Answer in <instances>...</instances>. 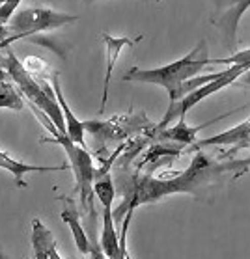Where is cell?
I'll return each mask as SVG.
<instances>
[{"label": "cell", "mask_w": 250, "mask_h": 259, "mask_svg": "<svg viewBox=\"0 0 250 259\" xmlns=\"http://www.w3.org/2000/svg\"><path fill=\"white\" fill-rule=\"evenodd\" d=\"M250 170V159H233L222 153L209 155L203 149L194 151L191 164L181 171H166L153 176L151 171L140 174L137 170L131 177L119 179L123 203L114 211V220L121 222L127 211L140 205L157 203L174 194H191L203 200L207 194L228 187Z\"/></svg>", "instance_id": "cell-1"}, {"label": "cell", "mask_w": 250, "mask_h": 259, "mask_svg": "<svg viewBox=\"0 0 250 259\" xmlns=\"http://www.w3.org/2000/svg\"><path fill=\"white\" fill-rule=\"evenodd\" d=\"M222 65V60L209 58V49L205 39H200L196 47L192 49L183 58L176 60L172 64L161 65V67H151V69H142V67H131L123 75L125 82H142V84H155L162 86L168 92V105L176 103L179 95V88L187 82L189 78L200 75L209 65Z\"/></svg>", "instance_id": "cell-2"}, {"label": "cell", "mask_w": 250, "mask_h": 259, "mask_svg": "<svg viewBox=\"0 0 250 259\" xmlns=\"http://www.w3.org/2000/svg\"><path fill=\"white\" fill-rule=\"evenodd\" d=\"M30 105V110L32 114L39 119V123L45 127L51 138H43V142H49V144H58L67 155V160H69V164H71V170L75 174V181H77V190L80 192V209L88 212L90 217L94 214V183H96V171H97V166L94 164V159H92V155H90L88 147H82L75 144V142L69 138L67 135L64 133H60L54 123L51 119L45 116V114L37 108L36 105Z\"/></svg>", "instance_id": "cell-3"}, {"label": "cell", "mask_w": 250, "mask_h": 259, "mask_svg": "<svg viewBox=\"0 0 250 259\" xmlns=\"http://www.w3.org/2000/svg\"><path fill=\"white\" fill-rule=\"evenodd\" d=\"M4 67H6L8 75L12 77L13 82L21 88V94L28 99V103L36 105L37 108L53 121L54 127H56L60 133L67 135L66 118H64V114H62V108H60V103H58V99H56V94H54V88H53V84H51V80L37 82L36 78H34V75L24 67V64L12 53L10 47H6Z\"/></svg>", "instance_id": "cell-4"}, {"label": "cell", "mask_w": 250, "mask_h": 259, "mask_svg": "<svg viewBox=\"0 0 250 259\" xmlns=\"http://www.w3.org/2000/svg\"><path fill=\"white\" fill-rule=\"evenodd\" d=\"M77 21L78 15L54 12L51 8H26V10L15 13L12 21L8 23L10 35H8V39L0 41V49H6L10 43L36 35L45 30H58L62 26L77 23Z\"/></svg>", "instance_id": "cell-5"}, {"label": "cell", "mask_w": 250, "mask_h": 259, "mask_svg": "<svg viewBox=\"0 0 250 259\" xmlns=\"http://www.w3.org/2000/svg\"><path fill=\"white\" fill-rule=\"evenodd\" d=\"M157 123H151L146 114H125L114 116L112 119L99 121V119H86L84 129L86 135H92L99 149H105L108 144L125 142L135 135H146Z\"/></svg>", "instance_id": "cell-6"}, {"label": "cell", "mask_w": 250, "mask_h": 259, "mask_svg": "<svg viewBox=\"0 0 250 259\" xmlns=\"http://www.w3.org/2000/svg\"><path fill=\"white\" fill-rule=\"evenodd\" d=\"M246 71L248 69H246L244 65H228L226 69L222 71V75L219 78H215L211 82L203 84V86H200V88H196V90H192V92H189V94L185 95L183 99H179V101H176V103H172V105H168V110L164 112L161 121L155 125V131H161V129H164V127H168L174 119L187 118V114H189L191 108L200 105L202 101H205L207 97H211V95L219 94V92H222L224 88L235 84Z\"/></svg>", "instance_id": "cell-7"}, {"label": "cell", "mask_w": 250, "mask_h": 259, "mask_svg": "<svg viewBox=\"0 0 250 259\" xmlns=\"http://www.w3.org/2000/svg\"><path fill=\"white\" fill-rule=\"evenodd\" d=\"M250 10V0H213L211 24L221 35L224 47L230 53L237 49V30L243 15Z\"/></svg>", "instance_id": "cell-8"}, {"label": "cell", "mask_w": 250, "mask_h": 259, "mask_svg": "<svg viewBox=\"0 0 250 259\" xmlns=\"http://www.w3.org/2000/svg\"><path fill=\"white\" fill-rule=\"evenodd\" d=\"M241 108H244V106H239V108H235V110H232V112H226V114H221L219 118H213L209 119V121H205V123H200V125H189L187 123V119L181 118L178 119V123L172 125V127H164V129L161 131H155V127L149 133H146V135L151 138L153 142H170V144H176V146H181V147H191L196 144V138H198V133H202L203 129H207L209 125L217 123L219 119H224L228 118V116H232V114H235L237 110H241Z\"/></svg>", "instance_id": "cell-9"}, {"label": "cell", "mask_w": 250, "mask_h": 259, "mask_svg": "<svg viewBox=\"0 0 250 259\" xmlns=\"http://www.w3.org/2000/svg\"><path fill=\"white\" fill-rule=\"evenodd\" d=\"M101 39L105 43V51H107V69H105V80H103V95H101V106H99V114L105 112L108 101V88H110V78H112V71L116 65V60L119 58V54L125 47H135V43L142 39V35L137 39L131 37H114V35L103 32Z\"/></svg>", "instance_id": "cell-10"}, {"label": "cell", "mask_w": 250, "mask_h": 259, "mask_svg": "<svg viewBox=\"0 0 250 259\" xmlns=\"http://www.w3.org/2000/svg\"><path fill=\"white\" fill-rule=\"evenodd\" d=\"M60 201L64 203V209H62V220L69 226L73 235V241H75V246H77L78 253L80 255H86L90 248V237L86 235L82 224H80V214H78V207L75 203L73 198H66V196H60Z\"/></svg>", "instance_id": "cell-11"}, {"label": "cell", "mask_w": 250, "mask_h": 259, "mask_svg": "<svg viewBox=\"0 0 250 259\" xmlns=\"http://www.w3.org/2000/svg\"><path fill=\"white\" fill-rule=\"evenodd\" d=\"M0 168L2 170L10 171L13 177H15V183H17L19 187H26V181H24V177L26 174H32V171H64V170H71V164H69V160L64 162V164L60 166H37V164H26V162H21V160L13 159L10 157L8 153L4 151H0Z\"/></svg>", "instance_id": "cell-12"}, {"label": "cell", "mask_w": 250, "mask_h": 259, "mask_svg": "<svg viewBox=\"0 0 250 259\" xmlns=\"http://www.w3.org/2000/svg\"><path fill=\"white\" fill-rule=\"evenodd\" d=\"M51 84L54 88V94H56V99L60 103V108H62V114L66 118V127H67V136L71 138L75 144L86 147V142H84V135H86V129H84V121L77 119V116L71 112V108L67 105L66 97H64V92H62V86H60V78L58 75H53L51 77Z\"/></svg>", "instance_id": "cell-13"}, {"label": "cell", "mask_w": 250, "mask_h": 259, "mask_svg": "<svg viewBox=\"0 0 250 259\" xmlns=\"http://www.w3.org/2000/svg\"><path fill=\"white\" fill-rule=\"evenodd\" d=\"M54 241L53 233L45 228L39 218L32 220V250H34V259H51L49 246Z\"/></svg>", "instance_id": "cell-14"}, {"label": "cell", "mask_w": 250, "mask_h": 259, "mask_svg": "<svg viewBox=\"0 0 250 259\" xmlns=\"http://www.w3.org/2000/svg\"><path fill=\"white\" fill-rule=\"evenodd\" d=\"M6 108V110H15L21 112L24 108V99L23 95L19 94L15 84L12 82H0V110Z\"/></svg>", "instance_id": "cell-15"}, {"label": "cell", "mask_w": 250, "mask_h": 259, "mask_svg": "<svg viewBox=\"0 0 250 259\" xmlns=\"http://www.w3.org/2000/svg\"><path fill=\"white\" fill-rule=\"evenodd\" d=\"M222 65H244L246 69H250V47L235 51L228 58H222Z\"/></svg>", "instance_id": "cell-16"}, {"label": "cell", "mask_w": 250, "mask_h": 259, "mask_svg": "<svg viewBox=\"0 0 250 259\" xmlns=\"http://www.w3.org/2000/svg\"><path fill=\"white\" fill-rule=\"evenodd\" d=\"M19 4H21V0H0V23H10L13 15L17 13Z\"/></svg>", "instance_id": "cell-17"}, {"label": "cell", "mask_w": 250, "mask_h": 259, "mask_svg": "<svg viewBox=\"0 0 250 259\" xmlns=\"http://www.w3.org/2000/svg\"><path fill=\"white\" fill-rule=\"evenodd\" d=\"M86 259H108L107 253L103 252L101 248V242L99 239H90V248H88V253L84 255Z\"/></svg>", "instance_id": "cell-18"}, {"label": "cell", "mask_w": 250, "mask_h": 259, "mask_svg": "<svg viewBox=\"0 0 250 259\" xmlns=\"http://www.w3.org/2000/svg\"><path fill=\"white\" fill-rule=\"evenodd\" d=\"M8 35H10L8 24H2V23H0V41H4V39H8Z\"/></svg>", "instance_id": "cell-19"}, {"label": "cell", "mask_w": 250, "mask_h": 259, "mask_svg": "<svg viewBox=\"0 0 250 259\" xmlns=\"http://www.w3.org/2000/svg\"><path fill=\"white\" fill-rule=\"evenodd\" d=\"M237 82H239V84H241V86H248V88H250V69H248V71H246V73H244L243 77L239 78Z\"/></svg>", "instance_id": "cell-20"}, {"label": "cell", "mask_w": 250, "mask_h": 259, "mask_svg": "<svg viewBox=\"0 0 250 259\" xmlns=\"http://www.w3.org/2000/svg\"><path fill=\"white\" fill-rule=\"evenodd\" d=\"M6 77H8L6 67H4V65H0V82H4V80H6Z\"/></svg>", "instance_id": "cell-21"}, {"label": "cell", "mask_w": 250, "mask_h": 259, "mask_svg": "<svg viewBox=\"0 0 250 259\" xmlns=\"http://www.w3.org/2000/svg\"><path fill=\"white\" fill-rule=\"evenodd\" d=\"M86 2L90 4V2H96V0H86ZM146 2H161V0H146Z\"/></svg>", "instance_id": "cell-22"}, {"label": "cell", "mask_w": 250, "mask_h": 259, "mask_svg": "<svg viewBox=\"0 0 250 259\" xmlns=\"http://www.w3.org/2000/svg\"><path fill=\"white\" fill-rule=\"evenodd\" d=\"M0 259H4V255H2V252H0Z\"/></svg>", "instance_id": "cell-23"}, {"label": "cell", "mask_w": 250, "mask_h": 259, "mask_svg": "<svg viewBox=\"0 0 250 259\" xmlns=\"http://www.w3.org/2000/svg\"><path fill=\"white\" fill-rule=\"evenodd\" d=\"M80 259H86V257H84V255H80Z\"/></svg>", "instance_id": "cell-24"}]
</instances>
